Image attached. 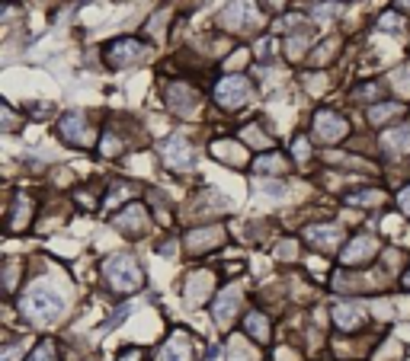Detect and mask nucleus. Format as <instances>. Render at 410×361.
<instances>
[{
  "instance_id": "nucleus-1",
  "label": "nucleus",
  "mask_w": 410,
  "mask_h": 361,
  "mask_svg": "<svg viewBox=\"0 0 410 361\" xmlns=\"http://www.w3.org/2000/svg\"><path fill=\"white\" fill-rule=\"evenodd\" d=\"M20 310H23V316L32 326L45 330V326H52L55 320H61L64 301H61V294L52 291L48 285H32L29 291H26V297L20 301Z\"/></svg>"
},
{
  "instance_id": "nucleus-2",
  "label": "nucleus",
  "mask_w": 410,
  "mask_h": 361,
  "mask_svg": "<svg viewBox=\"0 0 410 361\" xmlns=\"http://www.w3.org/2000/svg\"><path fill=\"white\" fill-rule=\"evenodd\" d=\"M103 275H106L109 288H115V291H122V294L138 291V288L145 285V275H141L138 263L129 256V253H119V256H109L106 263H103Z\"/></svg>"
},
{
  "instance_id": "nucleus-3",
  "label": "nucleus",
  "mask_w": 410,
  "mask_h": 361,
  "mask_svg": "<svg viewBox=\"0 0 410 361\" xmlns=\"http://www.w3.org/2000/svg\"><path fill=\"white\" fill-rule=\"evenodd\" d=\"M218 23L231 32H247V29H257L260 26V7L257 0H231L228 7L221 10Z\"/></svg>"
},
{
  "instance_id": "nucleus-4",
  "label": "nucleus",
  "mask_w": 410,
  "mask_h": 361,
  "mask_svg": "<svg viewBox=\"0 0 410 361\" xmlns=\"http://www.w3.org/2000/svg\"><path fill=\"white\" fill-rule=\"evenodd\" d=\"M250 96H253V87H250V80L241 74L225 77V80L215 87V99H218V105H225V109H241L243 103H250Z\"/></svg>"
},
{
  "instance_id": "nucleus-5",
  "label": "nucleus",
  "mask_w": 410,
  "mask_h": 361,
  "mask_svg": "<svg viewBox=\"0 0 410 361\" xmlns=\"http://www.w3.org/2000/svg\"><path fill=\"white\" fill-rule=\"evenodd\" d=\"M58 135L64 138L68 144H74V147H90L93 144V128H90V121H87L84 112L64 115L61 125H58Z\"/></svg>"
},
{
  "instance_id": "nucleus-6",
  "label": "nucleus",
  "mask_w": 410,
  "mask_h": 361,
  "mask_svg": "<svg viewBox=\"0 0 410 361\" xmlns=\"http://www.w3.org/2000/svg\"><path fill=\"white\" fill-rule=\"evenodd\" d=\"M314 131H318L320 141L337 144V141H343V138L350 135V125H346V119H343V115L327 112V109H324V112L314 115Z\"/></svg>"
},
{
  "instance_id": "nucleus-7",
  "label": "nucleus",
  "mask_w": 410,
  "mask_h": 361,
  "mask_svg": "<svg viewBox=\"0 0 410 361\" xmlns=\"http://www.w3.org/2000/svg\"><path fill=\"white\" fill-rule=\"evenodd\" d=\"M141 54H145V45H141V42H135V38H119V42H113V45L106 48V61L113 64V68L135 64Z\"/></svg>"
},
{
  "instance_id": "nucleus-8",
  "label": "nucleus",
  "mask_w": 410,
  "mask_h": 361,
  "mask_svg": "<svg viewBox=\"0 0 410 361\" xmlns=\"http://www.w3.org/2000/svg\"><path fill=\"white\" fill-rule=\"evenodd\" d=\"M167 103H170V109L174 112H180V115H192L199 109V93L192 90L190 83H170V90H167Z\"/></svg>"
},
{
  "instance_id": "nucleus-9",
  "label": "nucleus",
  "mask_w": 410,
  "mask_h": 361,
  "mask_svg": "<svg viewBox=\"0 0 410 361\" xmlns=\"http://www.w3.org/2000/svg\"><path fill=\"white\" fill-rule=\"evenodd\" d=\"M375 253H379V240H375V237H369V233H362V237H356L350 246L343 249L340 259L346 265H365L369 259H375Z\"/></svg>"
},
{
  "instance_id": "nucleus-10",
  "label": "nucleus",
  "mask_w": 410,
  "mask_h": 361,
  "mask_svg": "<svg viewBox=\"0 0 410 361\" xmlns=\"http://www.w3.org/2000/svg\"><path fill=\"white\" fill-rule=\"evenodd\" d=\"M113 224L119 227L122 233H129V237H141V233L148 230V214H145L141 205H129L122 214H115Z\"/></svg>"
},
{
  "instance_id": "nucleus-11",
  "label": "nucleus",
  "mask_w": 410,
  "mask_h": 361,
  "mask_svg": "<svg viewBox=\"0 0 410 361\" xmlns=\"http://www.w3.org/2000/svg\"><path fill=\"white\" fill-rule=\"evenodd\" d=\"M160 154H164V160H167L174 170H190L192 166V147H190V141H183V138H170Z\"/></svg>"
},
{
  "instance_id": "nucleus-12",
  "label": "nucleus",
  "mask_w": 410,
  "mask_h": 361,
  "mask_svg": "<svg viewBox=\"0 0 410 361\" xmlns=\"http://www.w3.org/2000/svg\"><path fill=\"white\" fill-rule=\"evenodd\" d=\"M304 240L314 243L318 249H334L343 243V230L334 224H324V227L318 224V227H308V230H304Z\"/></svg>"
},
{
  "instance_id": "nucleus-13",
  "label": "nucleus",
  "mask_w": 410,
  "mask_h": 361,
  "mask_svg": "<svg viewBox=\"0 0 410 361\" xmlns=\"http://www.w3.org/2000/svg\"><path fill=\"white\" fill-rule=\"evenodd\" d=\"M237 307H241V288H225V291L218 294V301H215V320H218L221 326L231 323V316L237 314Z\"/></svg>"
},
{
  "instance_id": "nucleus-14",
  "label": "nucleus",
  "mask_w": 410,
  "mask_h": 361,
  "mask_svg": "<svg viewBox=\"0 0 410 361\" xmlns=\"http://www.w3.org/2000/svg\"><path fill=\"white\" fill-rule=\"evenodd\" d=\"M334 323L340 326L343 332H353V330H359V326L365 323V314H362L359 304H337L334 307Z\"/></svg>"
},
{
  "instance_id": "nucleus-15",
  "label": "nucleus",
  "mask_w": 410,
  "mask_h": 361,
  "mask_svg": "<svg viewBox=\"0 0 410 361\" xmlns=\"http://www.w3.org/2000/svg\"><path fill=\"white\" fill-rule=\"evenodd\" d=\"M381 147H385L388 154H395V157H401V154H410V125H401V128H388L385 135H381Z\"/></svg>"
},
{
  "instance_id": "nucleus-16",
  "label": "nucleus",
  "mask_w": 410,
  "mask_h": 361,
  "mask_svg": "<svg viewBox=\"0 0 410 361\" xmlns=\"http://www.w3.org/2000/svg\"><path fill=\"white\" fill-rule=\"evenodd\" d=\"M157 361H192V348H190V339L183 336V332H176V336H170V342L164 348H160Z\"/></svg>"
},
{
  "instance_id": "nucleus-17",
  "label": "nucleus",
  "mask_w": 410,
  "mask_h": 361,
  "mask_svg": "<svg viewBox=\"0 0 410 361\" xmlns=\"http://www.w3.org/2000/svg\"><path fill=\"white\" fill-rule=\"evenodd\" d=\"M225 240V230L221 227H199V230H192L190 237H186V246H190V253H202V246H215V243Z\"/></svg>"
},
{
  "instance_id": "nucleus-18",
  "label": "nucleus",
  "mask_w": 410,
  "mask_h": 361,
  "mask_svg": "<svg viewBox=\"0 0 410 361\" xmlns=\"http://www.w3.org/2000/svg\"><path fill=\"white\" fill-rule=\"evenodd\" d=\"M243 332H247L250 339H257L260 346L269 342V320H266V314H260V310L247 314V320H243Z\"/></svg>"
},
{
  "instance_id": "nucleus-19",
  "label": "nucleus",
  "mask_w": 410,
  "mask_h": 361,
  "mask_svg": "<svg viewBox=\"0 0 410 361\" xmlns=\"http://www.w3.org/2000/svg\"><path fill=\"white\" fill-rule=\"evenodd\" d=\"M208 288H212V275L196 272V275L190 279V285H186V301H190V304H202L205 294H208Z\"/></svg>"
},
{
  "instance_id": "nucleus-20",
  "label": "nucleus",
  "mask_w": 410,
  "mask_h": 361,
  "mask_svg": "<svg viewBox=\"0 0 410 361\" xmlns=\"http://www.w3.org/2000/svg\"><path fill=\"white\" fill-rule=\"evenodd\" d=\"M285 157L282 154H263V157L253 160V173H269V176H282L285 173Z\"/></svg>"
},
{
  "instance_id": "nucleus-21",
  "label": "nucleus",
  "mask_w": 410,
  "mask_h": 361,
  "mask_svg": "<svg viewBox=\"0 0 410 361\" xmlns=\"http://www.w3.org/2000/svg\"><path fill=\"white\" fill-rule=\"evenodd\" d=\"M212 154L218 160H225V163H234V166H241L243 160H247L243 157V151H241V144H234V141H218L212 147Z\"/></svg>"
},
{
  "instance_id": "nucleus-22",
  "label": "nucleus",
  "mask_w": 410,
  "mask_h": 361,
  "mask_svg": "<svg viewBox=\"0 0 410 361\" xmlns=\"http://www.w3.org/2000/svg\"><path fill=\"white\" fill-rule=\"evenodd\" d=\"M29 214H32V202L26 196L16 198V211L10 214V230H20V227L29 224Z\"/></svg>"
},
{
  "instance_id": "nucleus-23",
  "label": "nucleus",
  "mask_w": 410,
  "mask_h": 361,
  "mask_svg": "<svg viewBox=\"0 0 410 361\" xmlns=\"http://www.w3.org/2000/svg\"><path fill=\"white\" fill-rule=\"evenodd\" d=\"M404 112L401 103H385V105H372L369 109V121H375V125H385L388 119H395V115Z\"/></svg>"
},
{
  "instance_id": "nucleus-24",
  "label": "nucleus",
  "mask_w": 410,
  "mask_h": 361,
  "mask_svg": "<svg viewBox=\"0 0 410 361\" xmlns=\"http://www.w3.org/2000/svg\"><path fill=\"white\" fill-rule=\"evenodd\" d=\"M228 361H260V355H257V348H250L241 336H234V339H231V355H228Z\"/></svg>"
},
{
  "instance_id": "nucleus-25",
  "label": "nucleus",
  "mask_w": 410,
  "mask_h": 361,
  "mask_svg": "<svg viewBox=\"0 0 410 361\" xmlns=\"http://www.w3.org/2000/svg\"><path fill=\"white\" fill-rule=\"evenodd\" d=\"M346 202H350V205H362V208H372V205L385 202V192H379V189H362V192H353Z\"/></svg>"
},
{
  "instance_id": "nucleus-26",
  "label": "nucleus",
  "mask_w": 410,
  "mask_h": 361,
  "mask_svg": "<svg viewBox=\"0 0 410 361\" xmlns=\"http://www.w3.org/2000/svg\"><path fill=\"white\" fill-rule=\"evenodd\" d=\"M29 361H58V355H55V346H52V342H42Z\"/></svg>"
},
{
  "instance_id": "nucleus-27",
  "label": "nucleus",
  "mask_w": 410,
  "mask_h": 361,
  "mask_svg": "<svg viewBox=\"0 0 410 361\" xmlns=\"http://www.w3.org/2000/svg\"><path fill=\"white\" fill-rule=\"evenodd\" d=\"M334 52H337V42H334V38H330V42H324V45L318 48V54H314V58H311V64H324V61L330 58V54H334Z\"/></svg>"
},
{
  "instance_id": "nucleus-28",
  "label": "nucleus",
  "mask_w": 410,
  "mask_h": 361,
  "mask_svg": "<svg viewBox=\"0 0 410 361\" xmlns=\"http://www.w3.org/2000/svg\"><path fill=\"white\" fill-rule=\"evenodd\" d=\"M243 138H247L250 144H260V147H269V138H266L263 131H257V125H250V128L243 131Z\"/></svg>"
},
{
  "instance_id": "nucleus-29",
  "label": "nucleus",
  "mask_w": 410,
  "mask_h": 361,
  "mask_svg": "<svg viewBox=\"0 0 410 361\" xmlns=\"http://www.w3.org/2000/svg\"><path fill=\"white\" fill-rule=\"evenodd\" d=\"M381 93V83H369V87H362V90H356V99H375Z\"/></svg>"
},
{
  "instance_id": "nucleus-30",
  "label": "nucleus",
  "mask_w": 410,
  "mask_h": 361,
  "mask_svg": "<svg viewBox=\"0 0 410 361\" xmlns=\"http://www.w3.org/2000/svg\"><path fill=\"white\" fill-rule=\"evenodd\" d=\"M295 157L298 160L311 157V144H308V138H298V141H295Z\"/></svg>"
},
{
  "instance_id": "nucleus-31",
  "label": "nucleus",
  "mask_w": 410,
  "mask_h": 361,
  "mask_svg": "<svg viewBox=\"0 0 410 361\" xmlns=\"http://www.w3.org/2000/svg\"><path fill=\"white\" fill-rule=\"evenodd\" d=\"M397 202H401V211H404V214H410V186L401 189V198H397Z\"/></svg>"
},
{
  "instance_id": "nucleus-32",
  "label": "nucleus",
  "mask_w": 410,
  "mask_h": 361,
  "mask_svg": "<svg viewBox=\"0 0 410 361\" xmlns=\"http://www.w3.org/2000/svg\"><path fill=\"white\" fill-rule=\"evenodd\" d=\"M3 128L7 131L16 128V119H13V112H10V105H3Z\"/></svg>"
},
{
  "instance_id": "nucleus-33",
  "label": "nucleus",
  "mask_w": 410,
  "mask_h": 361,
  "mask_svg": "<svg viewBox=\"0 0 410 361\" xmlns=\"http://www.w3.org/2000/svg\"><path fill=\"white\" fill-rule=\"evenodd\" d=\"M381 29H397V16H395V13L381 16Z\"/></svg>"
},
{
  "instance_id": "nucleus-34",
  "label": "nucleus",
  "mask_w": 410,
  "mask_h": 361,
  "mask_svg": "<svg viewBox=\"0 0 410 361\" xmlns=\"http://www.w3.org/2000/svg\"><path fill=\"white\" fill-rule=\"evenodd\" d=\"M16 281V263H7V288H13Z\"/></svg>"
},
{
  "instance_id": "nucleus-35",
  "label": "nucleus",
  "mask_w": 410,
  "mask_h": 361,
  "mask_svg": "<svg viewBox=\"0 0 410 361\" xmlns=\"http://www.w3.org/2000/svg\"><path fill=\"white\" fill-rule=\"evenodd\" d=\"M16 358H20V346H10L7 355H3V361H16Z\"/></svg>"
},
{
  "instance_id": "nucleus-36",
  "label": "nucleus",
  "mask_w": 410,
  "mask_h": 361,
  "mask_svg": "<svg viewBox=\"0 0 410 361\" xmlns=\"http://www.w3.org/2000/svg\"><path fill=\"white\" fill-rule=\"evenodd\" d=\"M266 3H269L273 10H282V7H285V0H266Z\"/></svg>"
},
{
  "instance_id": "nucleus-37",
  "label": "nucleus",
  "mask_w": 410,
  "mask_h": 361,
  "mask_svg": "<svg viewBox=\"0 0 410 361\" xmlns=\"http://www.w3.org/2000/svg\"><path fill=\"white\" fill-rule=\"evenodd\" d=\"M122 361H141V355H138V352H129L125 358H122Z\"/></svg>"
},
{
  "instance_id": "nucleus-38",
  "label": "nucleus",
  "mask_w": 410,
  "mask_h": 361,
  "mask_svg": "<svg viewBox=\"0 0 410 361\" xmlns=\"http://www.w3.org/2000/svg\"><path fill=\"white\" fill-rule=\"evenodd\" d=\"M205 361H218V348H212V352H208V358Z\"/></svg>"
},
{
  "instance_id": "nucleus-39",
  "label": "nucleus",
  "mask_w": 410,
  "mask_h": 361,
  "mask_svg": "<svg viewBox=\"0 0 410 361\" xmlns=\"http://www.w3.org/2000/svg\"><path fill=\"white\" fill-rule=\"evenodd\" d=\"M397 7H401V10H410V0H397Z\"/></svg>"
},
{
  "instance_id": "nucleus-40",
  "label": "nucleus",
  "mask_w": 410,
  "mask_h": 361,
  "mask_svg": "<svg viewBox=\"0 0 410 361\" xmlns=\"http://www.w3.org/2000/svg\"><path fill=\"white\" fill-rule=\"evenodd\" d=\"M407 288H410V272H407Z\"/></svg>"
}]
</instances>
